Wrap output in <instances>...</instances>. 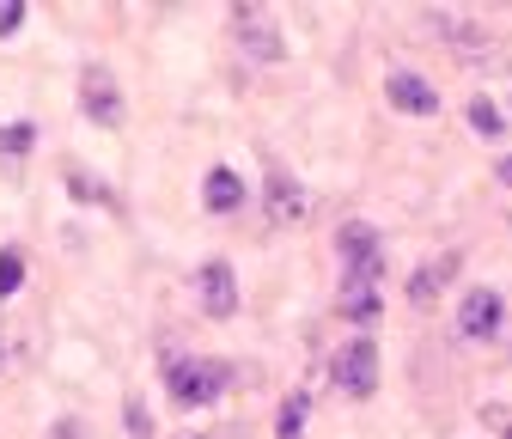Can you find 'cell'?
I'll return each mask as SVG.
<instances>
[{"mask_svg": "<svg viewBox=\"0 0 512 439\" xmlns=\"http://www.w3.org/2000/svg\"><path fill=\"white\" fill-rule=\"evenodd\" d=\"M470 129H476L482 141H500V129H506V110H500L494 98H470Z\"/></svg>", "mask_w": 512, "mask_h": 439, "instance_id": "obj_14", "label": "cell"}, {"mask_svg": "<svg viewBox=\"0 0 512 439\" xmlns=\"http://www.w3.org/2000/svg\"><path fill=\"white\" fill-rule=\"evenodd\" d=\"M330 379H336V391H342V397H354V403H366V397L378 391V342H372L366 330H360V336H348V342L336 348Z\"/></svg>", "mask_w": 512, "mask_h": 439, "instance_id": "obj_2", "label": "cell"}, {"mask_svg": "<svg viewBox=\"0 0 512 439\" xmlns=\"http://www.w3.org/2000/svg\"><path fill=\"white\" fill-rule=\"evenodd\" d=\"M494 177H500V183H506V190H512V153H506V159L494 165Z\"/></svg>", "mask_w": 512, "mask_h": 439, "instance_id": "obj_22", "label": "cell"}, {"mask_svg": "<svg viewBox=\"0 0 512 439\" xmlns=\"http://www.w3.org/2000/svg\"><path fill=\"white\" fill-rule=\"evenodd\" d=\"M464 269V250H445V257H433V263H421L415 275H409V299L415 305H433L445 287H452V275Z\"/></svg>", "mask_w": 512, "mask_h": 439, "instance_id": "obj_10", "label": "cell"}, {"mask_svg": "<svg viewBox=\"0 0 512 439\" xmlns=\"http://www.w3.org/2000/svg\"><path fill=\"white\" fill-rule=\"evenodd\" d=\"M500 324H506V293H500V287L464 293V305H458V336H464V342H494Z\"/></svg>", "mask_w": 512, "mask_h": 439, "instance_id": "obj_3", "label": "cell"}, {"mask_svg": "<svg viewBox=\"0 0 512 439\" xmlns=\"http://www.w3.org/2000/svg\"><path fill=\"white\" fill-rule=\"evenodd\" d=\"M232 385V366L226 360H202V354H165V391L183 409H208L220 403V391Z\"/></svg>", "mask_w": 512, "mask_h": 439, "instance_id": "obj_1", "label": "cell"}, {"mask_svg": "<svg viewBox=\"0 0 512 439\" xmlns=\"http://www.w3.org/2000/svg\"><path fill=\"white\" fill-rule=\"evenodd\" d=\"M68 190H74V202H98V208H116V196L104 190L98 177H86L80 165H68Z\"/></svg>", "mask_w": 512, "mask_h": 439, "instance_id": "obj_15", "label": "cell"}, {"mask_svg": "<svg viewBox=\"0 0 512 439\" xmlns=\"http://www.w3.org/2000/svg\"><path fill=\"white\" fill-rule=\"evenodd\" d=\"M384 98H391V110H403V116H433V110H439L433 80H421V74H409V68L384 74Z\"/></svg>", "mask_w": 512, "mask_h": 439, "instance_id": "obj_9", "label": "cell"}, {"mask_svg": "<svg viewBox=\"0 0 512 439\" xmlns=\"http://www.w3.org/2000/svg\"><path fill=\"white\" fill-rule=\"evenodd\" d=\"M336 257H342V269H384V238H378V226L348 220L336 232Z\"/></svg>", "mask_w": 512, "mask_h": 439, "instance_id": "obj_8", "label": "cell"}, {"mask_svg": "<svg viewBox=\"0 0 512 439\" xmlns=\"http://www.w3.org/2000/svg\"><path fill=\"white\" fill-rule=\"evenodd\" d=\"M19 360H25V336L19 330H0V379H7Z\"/></svg>", "mask_w": 512, "mask_h": 439, "instance_id": "obj_18", "label": "cell"}, {"mask_svg": "<svg viewBox=\"0 0 512 439\" xmlns=\"http://www.w3.org/2000/svg\"><path fill=\"white\" fill-rule=\"evenodd\" d=\"M196 299H202L208 318H232V311H238V275H232L226 257H208L196 269Z\"/></svg>", "mask_w": 512, "mask_h": 439, "instance_id": "obj_6", "label": "cell"}, {"mask_svg": "<svg viewBox=\"0 0 512 439\" xmlns=\"http://www.w3.org/2000/svg\"><path fill=\"white\" fill-rule=\"evenodd\" d=\"M128 427H135V433H141V439H147V433H153V415H147V403H128Z\"/></svg>", "mask_w": 512, "mask_h": 439, "instance_id": "obj_20", "label": "cell"}, {"mask_svg": "<svg viewBox=\"0 0 512 439\" xmlns=\"http://www.w3.org/2000/svg\"><path fill=\"white\" fill-rule=\"evenodd\" d=\"M19 19H25V0H0V37L19 31Z\"/></svg>", "mask_w": 512, "mask_h": 439, "instance_id": "obj_19", "label": "cell"}, {"mask_svg": "<svg viewBox=\"0 0 512 439\" xmlns=\"http://www.w3.org/2000/svg\"><path fill=\"white\" fill-rule=\"evenodd\" d=\"M31 141H37L31 122H7V129H0V159H25V153H31Z\"/></svg>", "mask_w": 512, "mask_h": 439, "instance_id": "obj_17", "label": "cell"}, {"mask_svg": "<svg viewBox=\"0 0 512 439\" xmlns=\"http://www.w3.org/2000/svg\"><path fill=\"white\" fill-rule=\"evenodd\" d=\"M506 439H512V433H506Z\"/></svg>", "mask_w": 512, "mask_h": 439, "instance_id": "obj_24", "label": "cell"}, {"mask_svg": "<svg viewBox=\"0 0 512 439\" xmlns=\"http://www.w3.org/2000/svg\"><path fill=\"white\" fill-rule=\"evenodd\" d=\"M232 19H238V43H244V55H256V61H281V55H287V49H281V31L256 19V7H238Z\"/></svg>", "mask_w": 512, "mask_h": 439, "instance_id": "obj_11", "label": "cell"}, {"mask_svg": "<svg viewBox=\"0 0 512 439\" xmlns=\"http://www.w3.org/2000/svg\"><path fill=\"white\" fill-rule=\"evenodd\" d=\"M80 110L98 122V129H116L122 122V86L110 80V68H98V61L80 74Z\"/></svg>", "mask_w": 512, "mask_h": 439, "instance_id": "obj_5", "label": "cell"}, {"mask_svg": "<svg viewBox=\"0 0 512 439\" xmlns=\"http://www.w3.org/2000/svg\"><path fill=\"white\" fill-rule=\"evenodd\" d=\"M202 208H208V214H238V208H244V177H238L232 165H214V171L202 177Z\"/></svg>", "mask_w": 512, "mask_h": 439, "instance_id": "obj_12", "label": "cell"}, {"mask_svg": "<svg viewBox=\"0 0 512 439\" xmlns=\"http://www.w3.org/2000/svg\"><path fill=\"white\" fill-rule=\"evenodd\" d=\"M305 415H311V391H287L275 415V439H305Z\"/></svg>", "mask_w": 512, "mask_h": 439, "instance_id": "obj_13", "label": "cell"}, {"mask_svg": "<svg viewBox=\"0 0 512 439\" xmlns=\"http://www.w3.org/2000/svg\"><path fill=\"white\" fill-rule=\"evenodd\" d=\"M49 439H80V421H55V433Z\"/></svg>", "mask_w": 512, "mask_h": 439, "instance_id": "obj_21", "label": "cell"}, {"mask_svg": "<svg viewBox=\"0 0 512 439\" xmlns=\"http://www.w3.org/2000/svg\"><path fill=\"white\" fill-rule=\"evenodd\" d=\"M378 281H384V269H348V275H342V299H336V311H342L348 324H372L378 311H384Z\"/></svg>", "mask_w": 512, "mask_h": 439, "instance_id": "obj_4", "label": "cell"}, {"mask_svg": "<svg viewBox=\"0 0 512 439\" xmlns=\"http://www.w3.org/2000/svg\"><path fill=\"white\" fill-rule=\"evenodd\" d=\"M183 439H214V433H183Z\"/></svg>", "mask_w": 512, "mask_h": 439, "instance_id": "obj_23", "label": "cell"}, {"mask_svg": "<svg viewBox=\"0 0 512 439\" xmlns=\"http://www.w3.org/2000/svg\"><path fill=\"white\" fill-rule=\"evenodd\" d=\"M263 208H269V220H281V226L305 214V190H299V177H293L281 159L263 165Z\"/></svg>", "mask_w": 512, "mask_h": 439, "instance_id": "obj_7", "label": "cell"}, {"mask_svg": "<svg viewBox=\"0 0 512 439\" xmlns=\"http://www.w3.org/2000/svg\"><path fill=\"white\" fill-rule=\"evenodd\" d=\"M19 281H25V250H0V305H7L13 293H19Z\"/></svg>", "mask_w": 512, "mask_h": 439, "instance_id": "obj_16", "label": "cell"}]
</instances>
